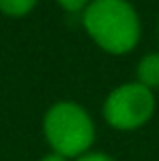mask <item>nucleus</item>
Returning <instances> with one entry per match:
<instances>
[{
    "label": "nucleus",
    "instance_id": "1",
    "mask_svg": "<svg viewBox=\"0 0 159 161\" xmlns=\"http://www.w3.org/2000/svg\"><path fill=\"white\" fill-rule=\"evenodd\" d=\"M90 41L108 55H127L141 41V16L129 0H92L82 12Z\"/></svg>",
    "mask_w": 159,
    "mask_h": 161
},
{
    "label": "nucleus",
    "instance_id": "2",
    "mask_svg": "<svg viewBox=\"0 0 159 161\" xmlns=\"http://www.w3.org/2000/svg\"><path fill=\"white\" fill-rule=\"evenodd\" d=\"M41 130L51 151L68 159L92 151L96 141V125L92 114L74 100H57L45 110Z\"/></svg>",
    "mask_w": 159,
    "mask_h": 161
},
{
    "label": "nucleus",
    "instance_id": "3",
    "mask_svg": "<svg viewBox=\"0 0 159 161\" xmlns=\"http://www.w3.org/2000/svg\"><path fill=\"white\" fill-rule=\"evenodd\" d=\"M157 108L155 92L139 82H123L112 88L102 102V116L114 130L131 133L145 126Z\"/></svg>",
    "mask_w": 159,
    "mask_h": 161
},
{
    "label": "nucleus",
    "instance_id": "4",
    "mask_svg": "<svg viewBox=\"0 0 159 161\" xmlns=\"http://www.w3.org/2000/svg\"><path fill=\"white\" fill-rule=\"evenodd\" d=\"M137 80L141 86L149 88L151 92L159 90V51L145 53L143 57L137 61Z\"/></svg>",
    "mask_w": 159,
    "mask_h": 161
},
{
    "label": "nucleus",
    "instance_id": "5",
    "mask_svg": "<svg viewBox=\"0 0 159 161\" xmlns=\"http://www.w3.org/2000/svg\"><path fill=\"white\" fill-rule=\"evenodd\" d=\"M39 0H0V12L10 19H23L31 14Z\"/></svg>",
    "mask_w": 159,
    "mask_h": 161
},
{
    "label": "nucleus",
    "instance_id": "6",
    "mask_svg": "<svg viewBox=\"0 0 159 161\" xmlns=\"http://www.w3.org/2000/svg\"><path fill=\"white\" fill-rule=\"evenodd\" d=\"M55 2H57V6H59L61 10L76 14V12H84V10H86L88 4H90L92 0H55Z\"/></svg>",
    "mask_w": 159,
    "mask_h": 161
},
{
    "label": "nucleus",
    "instance_id": "7",
    "mask_svg": "<svg viewBox=\"0 0 159 161\" xmlns=\"http://www.w3.org/2000/svg\"><path fill=\"white\" fill-rule=\"evenodd\" d=\"M74 161H116L112 155H108V153H104V151H88V153H84V155H80V157H76Z\"/></svg>",
    "mask_w": 159,
    "mask_h": 161
},
{
    "label": "nucleus",
    "instance_id": "8",
    "mask_svg": "<svg viewBox=\"0 0 159 161\" xmlns=\"http://www.w3.org/2000/svg\"><path fill=\"white\" fill-rule=\"evenodd\" d=\"M39 161H72V159L63 157V155L55 153V151H49V153H45V155H43V157H41Z\"/></svg>",
    "mask_w": 159,
    "mask_h": 161
},
{
    "label": "nucleus",
    "instance_id": "9",
    "mask_svg": "<svg viewBox=\"0 0 159 161\" xmlns=\"http://www.w3.org/2000/svg\"><path fill=\"white\" fill-rule=\"evenodd\" d=\"M157 39H159V29H157Z\"/></svg>",
    "mask_w": 159,
    "mask_h": 161
}]
</instances>
